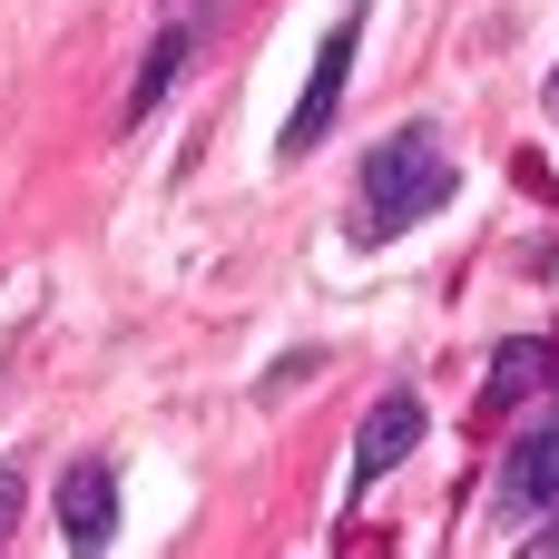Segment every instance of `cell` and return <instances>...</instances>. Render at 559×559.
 Here are the masks:
<instances>
[{"instance_id": "6da1fadb", "label": "cell", "mask_w": 559, "mask_h": 559, "mask_svg": "<svg viewBox=\"0 0 559 559\" xmlns=\"http://www.w3.org/2000/svg\"><path fill=\"white\" fill-rule=\"evenodd\" d=\"M452 197H462V167H452L442 128H432V118H403V128H383V138L364 147V167H354V246H403V236L432 226Z\"/></svg>"}, {"instance_id": "9c48e42d", "label": "cell", "mask_w": 559, "mask_h": 559, "mask_svg": "<svg viewBox=\"0 0 559 559\" xmlns=\"http://www.w3.org/2000/svg\"><path fill=\"white\" fill-rule=\"evenodd\" d=\"M521 540H531V550H559V501L540 511V521H531V531H521Z\"/></svg>"}, {"instance_id": "277c9868", "label": "cell", "mask_w": 559, "mask_h": 559, "mask_svg": "<svg viewBox=\"0 0 559 559\" xmlns=\"http://www.w3.org/2000/svg\"><path fill=\"white\" fill-rule=\"evenodd\" d=\"M423 432H432V403L413 393V383H383L373 403H364V423H354V491H373L383 472H403L413 452H423Z\"/></svg>"}, {"instance_id": "ba28073f", "label": "cell", "mask_w": 559, "mask_h": 559, "mask_svg": "<svg viewBox=\"0 0 559 559\" xmlns=\"http://www.w3.org/2000/svg\"><path fill=\"white\" fill-rule=\"evenodd\" d=\"M20 501H29V481H20V462H10V472H0V550L20 540Z\"/></svg>"}, {"instance_id": "5b68a950", "label": "cell", "mask_w": 559, "mask_h": 559, "mask_svg": "<svg viewBox=\"0 0 559 559\" xmlns=\"http://www.w3.org/2000/svg\"><path fill=\"white\" fill-rule=\"evenodd\" d=\"M197 49H206V20L197 10H177V20H157V39H147V59H138V79H128V98H118V128H147L167 98H177V79L197 69Z\"/></svg>"}, {"instance_id": "30bf717a", "label": "cell", "mask_w": 559, "mask_h": 559, "mask_svg": "<svg viewBox=\"0 0 559 559\" xmlns=\"http://www.w3.org/2000/svg\"><path fill=\"white\" fill-rule=\"evenodd\" d=\"M550 108H559V69H550Z\"/></svg>"}, {"instance_id": "3957f363", "label": "cell", "mask_w": 559, "mask_h": 559, "mask_svg": "<svg viewBox=\"0 0 559 559\" xmlns=\"http://www.w3.org/2000/svg\"><path fill=\"white\" fill-rule=\"evenodd\" d=\"M550 501H559V393H540V413L511 432V452L491 472V521L501 531H531Z\"/></svg>"}, {"instance_id": "52a82bcc", "label": "cell", "mask_w": 559, "mask_h": 559, "mask_svg": "<svg viewBox=\"0 0 559 559\" xmlns=\"http://www.w3.org/2000/svg\"><path fill=\"white\" fill-rule=\"evenodd\" d=\"M540 393H559V334H511L481 373V413H521Z\"/></svg>"}, {"instance_id": "7a4b0ae2", "label": "cell", "mask_w": 559, "mask_h": 559, "mask_svg": "<svg viewBox=\"0 0 559 559\" xmlns=\"http://www.w3.org/2000/svg\"><path fill=\"white\" fill-rule=\"evenodd\" d=\"M364 20H373V0H354V10L324 29V49H314V79H305L295 118L275 128V157H285V167H305V157L334 138V118H344V88H354V59H364Z\"/></svg>"}, {"instance_id": "8992f818", "label": "cell", "mask_w": 559, "mask_h": 559, "mask_svg": "<svg viewBox=\"0 0 559 559\" xmlns=\"http://www.w3.org/2000/svg\"><path fill=\"white\" fill-rule=\"evenodd\" d=\"M59 540L79 559L118 540V462H108V452H79V462L59 472Z\"/></svg>"}]
</instances>
